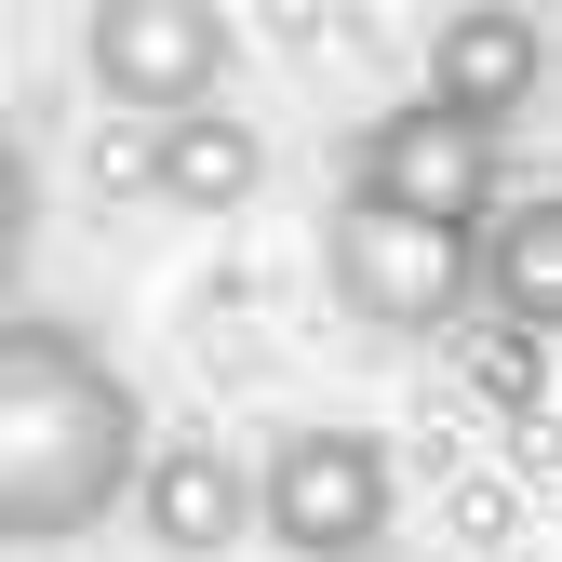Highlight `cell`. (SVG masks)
Returning <instances> with one entry per match:
<instances>
[{"instance_id": "1", "label": "cell", "mask_w": 562, "mask_h": 562, "mask_svg": "<svg viewBox=\"0 0 562 562\" xmlns=\"http://www.w3.org/2000/svg\"><path fill=\"white\" fill-rule=\"evenodd\" d=\"M148 402L81 322H0V549H67L121 522Z\"/></svg>"}, {"instance_id": "2", "label": "cell", "mask_w": 562, "mask_h": 562, "mask_svg": "<svg viewBox=\"0 0 562 562\" xmlns=\"http://www.w3.org/2000/svg\"><path fill=\"white\" fill-rule=\"evenodd\" d=\"M322 281H335V308L375 322V335H456L469 322V228L348 188L335 228H322Z\"/></svg>"}, {"instance_id": "3", "label": "cell", "mask_w": 562, "mask_h": 562, "mask_svg": "<svg viewBox=\"0 0 562 562\" xmlns=\"http://www.w3.org/2000/svg\"><path fill=\"white\" fill-rule=\"evenodd\" d=\"M402 509V469H389V429H348V415H308V429H281L255 456V536L268 549H375Z\"/></svg>"}, {"instance_id": "4", "label": "cell", "mask_w": 562, "mask_h": 562, "mask_svg": "<svg viewBox=\"0 0 562 562\" xmlns=\"http://www.w3.org/2000/svg\"><path fill=\"white\" fill-rule=\"evenodd\" d=\"M496 148H509L496 121H469V108H442L429 81H415L402 108H375L362 134H348V188L402 201V215H442V228H469L482 201H496Z\"/></svg>"}, {"instance_id": "5", "label": "cell", "mask_w": 562, "mask_h": 562, "mask_svg": "<svg viewBox=\"0 0 562 562\" xmlns=\"http://www.w3.org/2000/svg\"><path fill=\"white\" fill-rule=\"evenodd\" d=\"M81 67H94L108 108L161 121V108H188V94L228 81V14H215V0H94Z\"/></svg>"}, {"instance_id": "6", "label": "cell", "mask_w": 562, "mask_h": 562, "mask_svg": "<svg viewBox=\"0 0 562 562\" xmlns=\"http://www.w3.org/2000/svg\"><path fill=\"white\" fill-rule=\"evenodd\" d=\"M121 509L148 522V549H241L255 536V469L215 429H188V442H148V456H134Z\"/></svg>"}, {"instance_id": "7", "label": "cell", "mask_w": 562, "mask_h": 562, "mask_svg": "<svg viewBox=\"0 0 562 562\" xmlns=\"http://www.w3.org/2000/svg\"><path fill=\"white\" fill-rule=\"evenodd\" d=\"M429 94L509 134V121L549 94V27L522 14V0H456V14L429 27Z\"/></svg>"}, {"instance_id": "8", "label": "cell", "mask_w": 562, "mask_h": 562, "mask_svg": "<svg viewBox=\"0 0 562 562\" xmlns=\"http://www.w3.org/2000/svg\"><path fill=\"white\" fill-rule=\"evenodd\" d=\"M148 188L175 201V215H241V201L268 188V148H255V121L228 108V81L148 121Z\"/></svg>"}, {"instance_id": "9", "label": "cell", "mask_w": 562, "mask_h": 562, "mask_svg": "<svg viewBox=\"0 0 562 562\" xmlns=\"http://www.w3.org/2000/svg\"><path fill=\"white\" fill-rule=\"evenodd\" d=\"M469 295L509 335H562V201H482L469 215Z\"/></svg>"}, {"instance_id": "10", "label": "cell", "mask_w": 562, "mask_h": 562, "mask_svg": "<svg viewBox=\"0 0 562 562\" xmlns=\"http://www.w3.org/2000/svg\"><path fill=\"white\" fill-rule=\"evenodd\" d=\"M27 241H41V161L14 148V134H0V281L27 268Z\"/></svg>"}]
</instances>
